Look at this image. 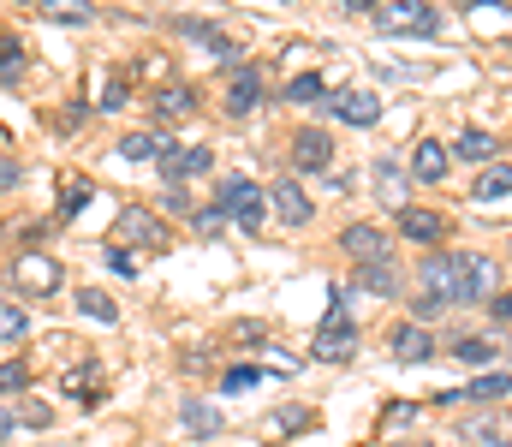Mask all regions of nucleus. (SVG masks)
Masks as SVG:
<instances>
[{"label":"nucleus","mask_w":512,"mask_h":447,"mask_svg":"<svg viewBox=\"0 0 512 447\" xmlns=\"http://www.w3.org/2000/svg\"><path fill=\"white\" fill-rule=\"evenodd\" d=\"M417 287L435 310L441 304H471V298H483L495 287V263L489 257H429L417 269Z\"/></svg>","instance_id":"1"},{"label":"nucleus","mask_w":512,"mask_h":447,"mask_svg":"<svg viewBox=\"0 0 512 447\" xmlns=\"http://www.w3.org/2000/svg\"><path fill=\"white\" fill-rule=\"evenodd\" d=\"M215 209L233 221V227H245V233H262L268 227V191L245 179V173H227L221 185H215Z\"/></svg>","instance_id":"2"},{"label":"nucleus","mask_w":512,"mask_h":447,"mask_svg":"<svg viewBox=\"0 0 512 447\" xmlns=\"http://www.w3.org/2000/svg\"><path fill=\"white\" fill-rule=\"evenodd\" d=\"M155 114H161V120H185V114H197V90H191V84H167V90H155Z\"/></svg>","instance_id":"20"},{"label":"nucleus","mask_w":512,"mask_h":447,"mask_svg":"<svg viewBox=\"0 0 512 447\" xmlns=\"http://www.w3.org/2000/svg\"><path fill=\"white\" fill-rule=\"evenodd\" d=\"M191 227H197V239H215V233L227 227V215H221V209H197V215H191Z\"/></svg>","instance_id":"33"},{"label":"nucleus","mask_w":512,"mask_h":447,"mask_svg":"<svg viewBox=\"0 0 512 447\" xmlns=\"http://www.w3.org/2000/svg\"><path fill=\"white\" fill-rule=\"evenodd\" d=\"M399 233L411 239V245H441V233H447V221L435 215V209H399Z\"/></svg>","instance_id":"13"},{"label":"nucleus","mask_w":512,"mask_h":447,"mask_svg":"<svg viewBox=\"0 0 512 447\" xmlns=\"http://www.w3.org/2000/svg\"><path fill=\"white\" fill-rule=\"evenodd\" d=\"M429 352H435V340H429L423 322H399L393 328V358L399 364H429Z\"/></svg>","instance_id":"14"},{"label":"nucleus","mask_w":512,"mask_h":447,"mask_svg":"<svg viewBox=\"0 0 512 447\" xmlns=\"http://www.w3.org/2000/svg\"><path fill=\"white\" fill-rule=\"evenodd\" d=\"M328 96V84H322V72H298V78H286V102H322Z\"/></svg>","instance_id":"26"},{"label":"nucleus","mask_w":512,"mask_h":447,"mask_svg":"<svg viewBox=\"0 0 512 447\" xmlns=\"http://www.w3.org/2000/svg\"><path fill=\"white\" fill-rule=\"evenodd\" d=\"M483 447H507V442H495V436H483Z\"/></svg>","instance_id":"44"},{"label":"nucleus","mask_w":512,"mask_h":447,"mask_svg":"<svg viewBox=\"0 0 512 447\" xmlns=\"http://www.w3.org/2000/svg\"><path fill=\"white\" fill-rule=\"evenodd\" d=\"M453 358L459 364H495V340L489 334H465V340H453Z\"/></svg>","instance_id":"27"},{"label":"nucleus","mask_w":512,"mask_h":447,"mask_svg":"<svg viewBox=\"0 0 512 447\" xmlns=\"http://www.w3.org/2000/svg\"><path fill=\"white\" fill-rule=\"evenodd\" d=\"M78 316H90V322L108 328V322H120V304L102 293V287H78Z\"/></svg>","instance_id":"25"},{"label":"nucleus","mask_w":512,"mask_h":447,"mask_svg":"<svg viewBox=\"0 0 512 447\" xmlns=\"http://www.w3.org/2000/svg\"><path fill=\"white\" fill-rule=\"evenodd\" d=\"M495 149H501L495 132H477V126H471V132H459V144L447 149V155H459V161H495Z\"/></svg>","instance_id":"24"},{"label":"nucleus","mask_w":512,"mask_h":447,"mask_svg":"<svg viewBox=\"0 0 512 447\" xmlns=\"http://www.w3.org/2000/svg\"><path fill=\"white\" fill-rule=\"evenodd\" d=\"M340 245H346V257H358V263H387V233H382V227H370V221L346 227V233H340Z\"/></svg>","instance_id":"12"},{"label":"nucleus","mask_w":512,"mask_h":447,"mask_svg":"<svg viewBox=\"0 0 512 447\" xmlns=\"http://www.w3.org/2000/svg\"><path fill=\"white\" fill-rule=\"evenodd\" d=\"M90 197H96V185H90V179H66V191H60V215H84V209H90Z\"/></svg>","instance_id":"31"},{"label":"nucleus","mask_w":512,"mask_h":447,"mask_svg":"<svg viewBox=\"0 0 512 447\" xmlns=\"http://www.w3.org/2000/svg\"><path fill=\"white\" fill-rule=\"evenodd\" d=\"M328 108H334V120L358 126V132L382 120V102H376V90H364V84H352V90H328Z\"/></svg>","instance_id":"5"},{"label":"nucleus","mask_w":512,"mask_h":447,"mask_svg":"<svg viewBox=\"0 0 512 447\" xmlns=\"http://www.w3.org/2000/svg\"><path fill=\"white\" fill-rule=\"evenodd\" d=\"M274 209H280L286 227H310V215H316V203L298 179H274Z\"/></svg>","instance_id":"10"},{"label":"nucleus","mask_w":512,"mask_h":447,"mask_svg":"<svg viewBox=\"0 0 512 447\" xmlns=\"http://www.w3.org/2000/svg\"><path fill=\"white\" fill-rule=\"evenodd\" d=\"M262 376H268L262 364H233V370L221 376V394H251L256 382H262Z\"/></svg>","instance_id":"30"},{"label":"nucleus","mask_w":512,"mask_h":447,"mask_svg":"<svg viewBox=\"0 0 512 447\" xmlns=\"http://www.w3.org/2000/svg\"><path fill=\"white\" fill-rule=\"evenodd\" d=\"M340 6H346V12H370L376 0H340Z\"/></svg>","instance_id":"42"},{"label":"nucleus","mask_w":512,"mask_h":447,"mask_svg":"<svg viewBox=\"0 0 512 447\" xmlns=\"http://www.w3.org/2000/svg\"><path fill=\"white\" fill-rule=\"evenodd\" d=\"M310 352H316V364H352L358 358V322L334 304L322 322H316V340H310Z\"/></svg>","instance_id":"3"},{"label":"nucleus","mask_w":512,"mask_h":447,"mask_svg":"<svg viewBox=\"0 0 512 447\" xmlns=\"http://www.w3.org/2000/svg\"><path fill=\"white\" fill-rule=\"evenodd\" d=\"M489 310H495V322H512V287H507V293L489 298Z\"/></svg>","instance_id":"39"},{"label":"nucleus","mask_w":512,"mask_h":447,"mask_svg":"<svg viewBox=\"0 0 512 447\" xmlns=\"http://www.w3.org/2000/svg\"><path fill=\"white\" fill-rule=\"evenodd\" d=\"M179 424H185V436H191V442L221 436V418H215V406H209V400H185V406H179Z\"/></svg>","instance_id":"16"},{"label":"nucleus","mask_w":512,"mask_h":447,"mask_svg":"<svg viewBox=\"0 0 512 447\" xmlns=\"http://www.w3.org/2000/svg\"><path fill=\"white\" fill-rule=\"evenodd\" d=\"M382 197L405 209V179H399V167H393V161H382Z\"/></svg>","instance_id":"35"},{"label":"nucleus","mask_w":512,"mask_h":447,"mask_svg":"<svg viewBox=\"0 0 512 447\" xmlns=\"http://www.w3.org/2000/svg\"><path fill=\"white\" fill-rule=\"evenodd\" d=\"M12 430H18V412H6V406H0V442H6Z\"/></svg>","instance_id":"41"},{"label":"nucleus","mask_w":512,"mask_h":447,"mask_svg":"<svg viewBox=\"0 0 512 447\" xmlns=\"http://www.w3.org/2000/svg\"><path fill=\"white\" fill-rule=\"evenodd\" d=\"M24 334H30V310L24 304H0V346H12Z\"/></svg>","instance_id":"29"},{"label":"nucleus","mask_w":512,"mask_h":447,"mask_svg":"<svg viewBox=\"0 0 512 447\" xmlns=\"http://www.w3.org/2000/svg\"><path fill=\"white\" fill-rule=\"evenodd\" d=\"M131 96V84H120V78H108V90H102V108H120Z\"/></svg>","instance_id":"38"},{"label":"nucleus","mask_w":512,"mask_h":447,"mask_svg":"<svg viewBox=\"0 0 512 447\" xmlns=\"http://www.w3.org/2000/svg\"><path fill=\"white\" fill-rule=\"evenodd\" d=\"M358 287L376 298H399V269L393 263H358Z\"/></svg>","instance_id":"22"},{"label":"nucleus","mask_w":512,"mask_h":447,"mask_svg":"<svg viewBox=\"0 0 512 447\" xmlns=\"http://www.w3.org/2000/svg\"><path fill=\"white\" fill-rule=\"evenodd\" d=\"M215 167V149H173V155H161V179L167 185H185V179H203Z\"/></svg>","instance_id":"9"},{"label":"nucleus","mask_w":512,"mask_h":447,"mask_svg":"<svg viewBox=\"0 0 512 447\" xmlns=\"http://www.w3.org/2000/svg\"><path fill=\"white\" fill-rule=\"evenodd\" d=\"M262 90H268V84H262V72H256V66H245V72L227 84V114H251L256 102H262Z\"/></svg>","instance_id":"17"},{"label":"nucleus","mask_w":512,"mask_h":447,"mask_svg":"<svg viewBox=\"0 0 512 447\" xmlns=\"http://www.w3.org/2000/svg\"><path fill=\"white\" fill-rule=\"evenodd\" d=\"M120 155H126V161H149V155H173V132H131V138H120Z\"/></svg>","instance_id":"21"},{"label":"nucleus","mask_w":512,"mask_h":447,"mask_svg":"<svg viewBox=\"0 0 512 447\" xmlns=\"http://www.w3.org/2000/svg\"><path fill=\"white\" fill-rule=\"evenodd\" d=\"M120 239H126V245H143V251H161V245H167V227H161L155 209H137V203H131V209H120Z\"/></svg>","instance_id":"7"},{"label":"nucleus","mask_w":512,"mask_h":447,"mask_svg":"<svg viewBox=\"0 0 512 447\" xmlns=\"http://www.w3.org/2000/svg\"><path fill=\"white\" fill-rule=\"evenodd\" d=\"M18 287L30 298H54L60 293V263L42 257V251H24V257H18Z\"/></svg>","instance_id":"6"},{"label":"nucleus","mask_w":512,"mask_h":447,"mask_svg":"<svg viewBox=\"0 0 512 447\" xmlns=\"http://www.w3.org/2000/svg\"><path fill=\"white\" fill-rule=\"evenodd\" d=\"M310 424H316V412H310V406H286V412H274V424H268V430H274V436H304Z\"/></svg>","instance_id":"28"},{"label":"nucleus","mask_w":512,"mask_h":447,"mask_svg":"<svg viewBox=\"0 0 512 447\" xmlns=\"http://www.w3.org/2000/svg\"><path fill=\"white\" fill-rule=\"evenodd\" d=\"M471 197H477V203H501V197H512V161H489L483 179L471 185Z\"/></svg>","instance_id":"19"},{"label":"nucleus","mask_w":512,"mask_h":447,"mask_svg":"<svg viewBox=\"0 0 512 447\" xmlns=\"http://www.w3.org/2000/svg\"><path fill=\"white\" fill-rule=\"evenodd\" d=\"M36 12H42L48 24H90V18H96L90 0H36Z\"/></svg>","instance_id":"23"},{"label":"nucleus","mask_w":512,"mask_h":447,"mask_svg":"<svg viewBox=\"0 0 512 447\" xmlns=\"http://www.w3.org/2000/svg\"><path fill=\"white\" fill-rule=\"evenodd\" d=\"M507 394H512V370H489V376H471V382H465L459 394H447V400H471V406H477V400H507Z\"/></svg>","instance_id":"15"},{"label":"nucleus","mask_w":512,"mask_h":447,"mask_svg":"<svg viewBox=\"0 0 512 447\" xmlns=\"http://www.w3.org/2000/svg\"><path fill=\"white\" fill-rule=\"evenodd\" d=\"M376 24H382L387 36H435L441 12L429 0H382L376 6Z\"/></svg>","instance_id":"4"},{"label":"nucleus","mask_w":512,"mask_h":447,"mask_svg":"<svg viewBox=\"0 0 512 447\" xmlns=\"http://www.w3.org/2000/svg\"><path fill=\"white\" fill-rule=\"evenodd\" d=\"M233 340H239V346H262V340H268V328H262V322H239V328H233Z\"/></svg>","instance_id":"37"},{"label":"nucleus","mask_w":512,"mask_h":447,"mask_svg":"<svg viewBox=\"0 0 512 447\" xmlns=\"http://www.w3.org/2000/svg\"><path fill=\"white\" fill-rule=\"evenodd\" d=\"M108 269H114V275H126V281H131V275H137V257H131L126 245H108Z\"/></svg>","instance_id":"36"},{"label":"nucleus","mask_w":512,"mask_h":447,"mask_svg":"<svg viewBox=\"0 0 512 447\" xmlns=\"http://www.w3.org/2000/svg\"><path fill=\"white\" fill-rule=\"evenodd\" d=\"M447 167H453V155H447L441 138H417V144H411V173H417L423 185H441Z\"/></svg>","instance_id":"11"},{"label":"nucleus","mask_w":512,"mask_h":447,"mask_svg":"<svg viewBox=\"0 0 512 447\" xmlns=\"http://www.w3.org/2000/svg\"><path fill=\"white\" fill-rule=\"evenodd\" d=\"M465 6H501V0H465ZM507 6H512V0H507Z\"/></svg>","instance_id":"43"},{"label":"nucleus","mask_w":512,"mask_h":447,"mask_svg":"<svg viewBox=\"0 0 512 447\" xmlns=\"http://www.w3.org/2000/svg\"><path fill=\"white\" fill-rule=\"evenodd\" d=\"M18 424H24V430H48V424H54V412H48L42 400H24V412H18Z\"/></svg>","instance_id":"34"},{"label":"nucleus","mask_w":512,"mask_h":447,"mask_svg":"<svg viewBox=\"0 0 512 447\" xmlns=\"http://www.w3.org/2000/svg\"><path fill=\"white\" fill-rule=\"evenodd\" d=\"M30 388V364L24 358H6L0 364V394H24Z\"/></svg>","instance_id":"32"},{"label":"nucleus","mask_w":512,"mask_h":447,"mask_svg":"<svg viewBox=\"0 0 512 447\" xmlns=\"http://www.w3.org/2000/svg\"><path fill=\"white\" fill-rule=\"evenodd\" d=\"M24 84V36L0 30V90H18Z\"/></svg>","instance_id":"18"},{"label":"nucleus","mask_w":512,"mask_h":447,"mask_svg":"<svg viewBox=\"0 0 512 447\" xmlns=\"http://www.w3.org/2000/svg\"><path fill=\"white\" fill-rule=\"evenodd\" d=\"M18 179H24V173H18V161H0V191H12Z\"/></svg>","instance_id":"40"},{"label":"nucleus","mask_w":512,"mask_h":447,"mask_svg":"<svg viewBox=\"0 0 512 447\" xmlns=\"http://www.w3.org/2000/svg\"><path fill=\"white\" fill-rule=\"evenodd\" d=\"M328 161H334V138H328V132H316V126L292 132V167H298V173H322Z\"/></svg>","instance_id":"8"}]
</instances>
